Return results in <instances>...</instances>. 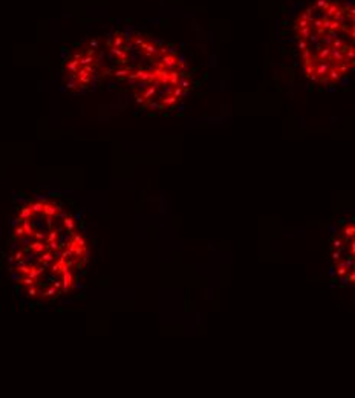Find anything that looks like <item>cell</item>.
I'll return each mask as SVG.
<instances>
[{"label":"cell","instance_id":"1","mask_svg":"<svg viewBox=\"0 0 355 398\" xmlns=\"http://www.w3.org/2000/svg\"><path fill=\"white\" fill-rule=\"evenodd\" d=\"M12 225L8 260L26 294L49 300L69 293L89 254L74 216L54 199H35L20 208Z\"/></svg>","mask_w":355,"mask_h":398},{"label":"cell","instance_id":"2","mask_svg":"<svg viewBox=\"0 0 355 398\" xmlns=\"http://www.w3.org/2000/svg\"><path fill=\"white\" fill-rule=\"evenodd\" d=\"M283 51L320 89L341 86L355 71V0H294L282 23Z\"/></svg>","mask_w":355,"mask_h":398},{"label":"cell","instance_id":"3","mask_svg":"<svg viewBox=\"0 0 355 398\" xmlns=\"http://www.w3.org/2000/svg\"><path fill=\"white\" fill-rule=\"evenodd\" d=\"M328 268L334 283L355 288V213H348L331 228Z\"/></svg>","mask_w":355,"mask_h":398}]
</instances>
